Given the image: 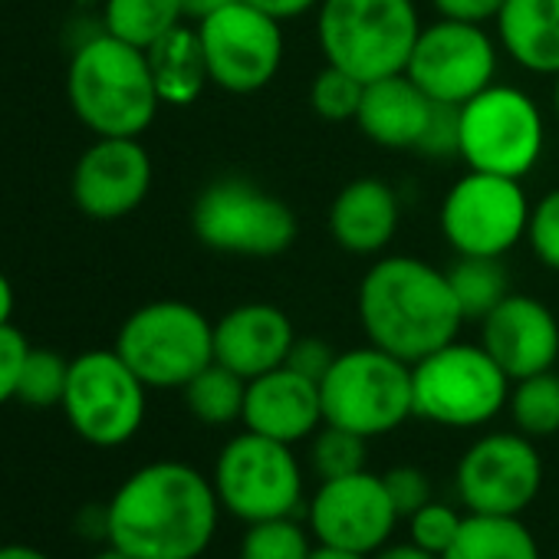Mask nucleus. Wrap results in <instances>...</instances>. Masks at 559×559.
Masks as SVG:
<instances>
[{"label":"nucleus","mask_w":559,"mask_h":559,"mask_svg":"<svg viewBox=\"0 0 559 559\" xmlns=\"http://www.w3.org/2000/svg\"><path fill=\"white\" fill-rule=\"evenodd\" d=\"M14 310H17V294H14V284L8 280V273L0 270V326H11V320H14Z\"/></svg>","instance_id":"44"},{"label":"nucleus","mask_w":559,"mask_h":559,"mask_svg":"<svg viewBox=\"0 0 559 559\" xmlns=\"http://www.w3.org/2000/svg\"><path fill=\"white\" fill-rule=\"evenodd\" d=\"M67 379H70V362L60 353L31 346L17 382V402L31 408H57L63 405Z\"/></svg>","instance_id":"32"},{"label":"nucleus","mask_w":559,"mask_h":559,"mask_svg":"<svg viewBox=\"0 0 559 559\" xmlns=\"http://www.w3.org/2000/svg\"><path fill=\"white\" fill-rule=\"evenodd\" d=\"M243 428L273 441L297 444L317 435L323 425L320 385L304 379L300 372L280 366L247 382L243 399Z\"/></svg>","instance_id":"19"},{"label":"nucleus","mask_w":559,"mask_h":559,"mask_svg":"<svg viewBox=\"0 0 559 559\" xmlns=\"http://www.w3.org/2000/svg\"><path fill=\"white\" fill-rule=\"evenodd\" d=\"M323 421L362 438H382L415 415L412 366L379 346L340 353L320 382Z\"/></svg>","instance_id":"6"},{"label":"nucleus","mask_w":559,"mask_h":559,"mask_svg":"<svg viewBox=\"0 0 559 559\" xmlns=\"http://www.w3.org/2000/svg\"><path fill=\"white\" fill-rule=\"evenodd\" d=\"M93 559H135V556H129V552H122V549H116V546H106V549L96 552Z\"/></svg>","instance_id":"47"},{"label":"nucleus","mask_w":559,"mask_h":559,"mask_svg":"<svg viewBox=\"0 0 559 559\" xmlns=\"http://www.w3.org/2000/svg\"><path fill=\"white\" fill-rule=\"evenodd\" d=\"M310 559H369V556H362V552H349V549H336V546H317L313 552H310Z\"/></svg>","instance_id":"46"},{"label":"nucleus","mask_w":559,"mask_h":559,"mask_svg":"<svg viewBox=\"0 0 559 559\" xmlns=\"http://www.w3.org/2000/svg\"><path fill=\"white\" fill-rule=\"evenodd\" d=\"M435 116V103L408 80V73L382 76L366 83L356 126L362 135L382 148H415L421 145Z\"/></svg>","instance_id":"22"},{"label":"nucleus","mask_w":559,"mask_h":559,"mask_svg":"<svg viewBox=\"0 0 559 559\" xmlns=\"http://www.w3.org/2000/svg\"><path fill=\"white\" fill-rule=\"evenodd\" d=\"M310 536L294 516L247 523L240 543V559H310Z\"/></svg>","instance_id":"31"},{"label":"nucleus","mask_w":559,"mask_h":559,"mask_svg":"<svg viewBox=\"0 0 559 559\" xmlns=\"http://www.w3.org/2000/svg\"><path fill=\"white\" fill-rule=\"evenodd\" d=\"M67 96L76 119L106 139H139L162 109L148 53L106 31L73 50Z\"/></svg>","instance_id":"3"},{"label":"nucleus","mask_w":559,"mask_h":559,"mask_svg":"<svg viewBox=\"0 0 559 559\" xmlns=\"http://www.w3.org/2000/svg\"><path fill=\"white\" fill-rule=\"evenodd\" d=\"M507 372L484 346L448 343L412 366L415 415L441 428H477L493 421L510 399Z\"/></svg>","instance_id":"5"},{"label":"nucleus","mask_w":559,"mask_h":559,"mask_svg":"<svg viewBox=\"0 0 559 559\" xmlns=\"http://www.w3.org/2000/svg\"><path fill=\"white\" fill-rule=\"evenodd\" d=\"M221 510L243 523L294 516L304 500V471L294 448L253 431L230 438L214 461Z\"/></svg>","instance_id":"11"},{"label":"nucleus","mask_w":559,"mask_h":559,"mask_svg":"<svg viewBox=\"0 0 559 559\" xmlns=\"http://www.w3.org/2000/svg\"><path fill=\"white\" fill-rule=\"evenodd\" d=\"M366 83L326 63L310 83V109L326 122H356Z\"/></svg>","instance_id":"33"},{"label":"nucleus","mask_w":559,"mask_h":559,"mask_svg":"<svg viewBox=\"0 0 559 559\" xmlns=\"http://www.w3.org/2000/svg\"><path fill=\"white\" fill-rule=\"evenodd\" d=\"M27 353H31V343L14 323L0 326V405L17 399V382H21Z\"/></svg>","instance_id":"37"},{"label":"nucleus","mask_w":559,"mask_h":559,"mask_svg":"<svg viewBox=\"0 0 559 559\" xmlns=\"http://www.w3.org/2000/svg\"><path fill=\"white\" fill-rule=\"evenodd\" d=\"M181 24V0H106L103 8V31L139 50H152Z\"/></svg>","instance_id":"27"},{"label":"nucleus","mask_w":559,"mask_h":559,"mask_svg":"<svg viewBox=\"0 0 559 559\" xmlns=\"http://www.w3.org/2000/svg\"><path fill=\"white\" fill-rule=\"evenodd\" d=\"M294 340L297 330L280 307L240 304L214 323V362L250 382L284 366Z\"/></svg>","instance_id":"20"},{"label":"nucleus","mask_w":559,"mask_h":559,"mask_svg":"<svg viewBox=\"0 0 559 559\" xmlns=\"http://www.w3.org/2000/svg\"><path fill=\"white\" fill-rule=\"evenodd\" d=\"M194 237L217 253L276 257L297 240L294 207L247 178L211 181L191 207Z\"/></svg>","instance_id":"8"},{"label":"nucleus","mask_w":559,"mask_h":559,"mask_svg":"<svg viewBox=\"0 0 559 559\" xmlns=\"http://www.w3.org/2000/svg\"><path fill=\"white\" fill-rule=\"evenodd\" d=\"M372 559H441V556H435V552H428V549H421L418 543H395V546H382L379 552H372Z\"/></svg>","instance_id":"42"},{"label":"nucleus","mask_w":559,"mask_h":559,"mask_svg":"<svg viewBox=\"0 0 559 559\" xmlns=\"http://www.w3.org/2000/svg\"><path fill=\"white\" fill-rule=\"evenodd\" d=\"M234 4V0H181V11H185V21H194L201 24L204 17L217 14L221 8Z\"/></svg>","instance_id":"43"},{"label":"nucleus","mask_w":559,"mask_h":559,"mask_svg":"<svg viewBox=\"0 0 559 559\" xmlns=\"http://www.w3.org/2000/svg\"><path fill=\"white\" fill-rule=\"evenodd\" d=\"M247 4H253L257 11H263V14H270L284 24V21H297L310 11H320L323 0H247Z\"/></svg>","instance_id":"41"},{"label":"nucleus","mask_w":559,"mask_h":559,"mask_svg":"<svg viewBox=\"0 0 559 559\" xmlns=\"http://www.w3.org/2000/svg\"><path fill=\"white\" fill-rule=\"evenodd\" d=\"M441 559H539V546L520 516L467 513Z\"/></svg>","instance_id":"25"},{"label":"nucleus","mask_w":559,"mask_h":559,"mask_svg":"<svg viewBox=\"0 0 559 559\" xmlns=\"http://www.w3.org/2000/svg\"><path fill=\"white\" fill-rule=\"evenodd\" d=\"M402 224V201L395 188L382 178H356L349 181L330 207V234L333 240L356 253L376 257L382 253Z\"/></svg>","instance_id":"21"},{"label":"nucleus","mask_w":559,"mask_h":559,"mask_svg":"<svg viewBox=\"0 0 559 559\" xmlns=\"http://www.w3.org/2000/svg\"><path fill=\"white\" fill-rule=\"evenodd\" d=\"M214 484L185 461H152L106 503V543L135 559H198L217 533Z\"/></svg>","instance_id":"1"},{"label":"nucleus","mask_w":559,"mask_h":559,"mask_svg":"<svg viewBox=\"0 0 559 559\" xmlns=\"http://www.w3.org/2000/svg\"><path fill=\"white\" fill-rule=\"evenodd\" d=\"M112 349L148 389H185L214 362V323L191 304L155 300L129 313Z\"/></svg>","instance_id":"7"},{"label":"nucleus","mask_w":559,"mask_h":559,"mask_svg":"<svg viewBox=\"0 0 559 559\" xmlns=\"http://www.w3.org/2000/svg\"><path fill=\"white\" fill-rule=\"evenodd\" d=\"M181 395L191 418H198L207 428H224L243 418L247 379H240L221 362H211L181 389Z\"/></svg>","instance_id":"28"},{"label":"nucleus","mask_w":559,"mask_h":559,"mask_svg":"<svg viewBox=\"0 0 559 559\" xmlns=\"http://www.w3.org/2000/svg\"><path fill=\"white\" fill-rule=\"evenodd\" d=\"M451 294L467 320H484L497 304L507 300L510 290V273L503 266V257H471V253H457V260L444 270Z\"/></svg>","instance_id":"26"},{"label":"nucleus","mask_w":559,"mask_h":559,"mask_svg":"<svg viewBox=\"0 0 559 559\" xmlns=\"http://www.w3.org/2000/svg\"><path fill=\"white\" fill-rule=\"evenodd\" d=\"M408 80L441 106H464L497 80V44L484 24L435 21L421 27L405 67Z\"/></svg>","instance_id":"14"},{"label":"nucleus","mask_w":559,"mask_h":559,"mask_svg":"<svg viewBox=\"0 0 559 559\" xmlns=\"http://www.w3.org/2000/svg\"><path fill=\"white\" fill-rule=\"evenodd\" d=\"M366 441L369 438H362L349 428L323 421L317 428V435L310 438V464H313L317 477L336 480V477H349V474L366 471V457H369Z\"/></svg>","instance_id":"30"},{"label":"nucleus","mask_w":559,"mask_h":559,"mask_svg":"<svg viewBox=\"0 0 559 559\" xmlns=\"http://www.w3.org/2000/svg\"><path fill=\"white\" fill-rule=\"evenodd\" d=\"M0 559H53V556H47L44 549L27 546V543H4L0 546Z\"/></svg>","instance_id":"45"},{"label":"nucleus","mask_w":559,"mask_h":559,"mask_svg":"<svg viewBox=\"0 0 559 559\" xmlns=\"http://www.w3.org/2000/svg\"><path fill=\"white\" fill-rule=\"evenodd\" d=\"M336 356L340 353H333V346L326 343V340H317V336H297L294 340V346H290V353H287V369H294V372H300L304 379H310V382H323L326 379V372L333 369V362H336Z\"/></svg>","instance_id":"38"},{"label":"nucleus","mask_w":559,"mask_h":559,"mask_svg":"<svg viewBox=\"0 0 559 559\" xmlns=\"http://www.w3.org/2000/svg\"><path fill=\"white\" fill-rule=\"evenodd\" d=\"M395 523L399 513L382 474L359 471L349 477L323 480L310 500V530L323 546L372 556L389 543Z\"/></svg>","instance_id":"16"},{"label":"nucleus","mask_w":559,"mask_h":559,"mask_svg":"<svg viewBox=\"0 0 559 559\" xmlns=\"http://www.w3.org/2000/svg\"><path fill=\"white\" fill-rule=\"evenodd\" d=\"M145 53H148V67H152V80H155L162 106H191L211 83L198 31L185 24L175 27Z\"/></svg>","instance_id":"24"},{"label":"nucleus","mask_w":559,"mask_h":559,"mask_svg":"<svg viewBox=\"0 0 559 559\" xmlns=\"http://www.w3.org/2000/svg\"><path fill=\"white\" fill-rule=\"evenodd\" d=\"M454 484L467 513L520 516L543 487V461L533 438L520 431H493L464 451Z\"/></svg>","instance_id":"15"},{"label":"nucleus","mask_w":559,"mask_h":559,"mask_svg":"<svg viewBox=\"0 0 559 559\" xmlns=\"http://www.w3.org/2000/svg\"><path fill=\"white\" fill-rule=\"evenodd\" d=\"M435 11L448 21H464V24H487L497 21L503 0H431Z\"/></svg>","instance_id":"40"},{"label":"nucleus","mask_w":559,"mask_h":559,"mask_svg":"<svg viewBox=\"0 0 559 559\" xmlns=\"http://www.w3.org/2000/svg\"><path fill=\"white\" fill-rule=\"evenodd\" d=\"M152 191V155L139 139H106L80 155L70 178L73 204L90 221H122L142 207Z\"/></svg>","instance_id":"17"},{"label":"nucleus","mask_w":559,"mask_h":559,"mask_svg":"<svg viewBox=\"0 0 559 559\" xmlns=\"http://www.w3.org/2000/svg\"><path fill=\"white\" fill-rule=\"evenodd\" d=\"M359 323L372 346L415 366L457 340L464 313L448 273L421 257H382L359 284Z\"/></svg>","instance_id":"2"},{"label":"nucleus","mask_w":559,"mask_h":559,"mask_svg":"<svg viewBox=\"0 0 559 559\" xmlns=\"http://www.w3.org/2000/svg\"><path fill=\"white\" fill-rule=\"evenodd\" d=\"M510 418L526 438H549L559 431V372L516 379L507 399Z\"/></svg>","instance_id":"29"},{"label":"nucleus","mask_w":559,"mask_h":559,"mask_svg":"<svg viewBox=\"0 0 559 559\" xmlns=\"http://www.w3.org/2000/svg\"><path fill=\"white\" fill-rule=\"evenodd\" d=\"M526 240L536 260L559 273V188H552L530 207Z\"/></svg>","instance_id":"35"},{"label":"nucleus","mask_w":559,"mask_h":559,"mask_svg":"<svg viewBox=\"0 0 559 559\" xmlns=\"http://www.w3.org/2000/svg\"><path fill=\"white\" fill-rule=\"evenodd\" d=\"M552 80H556V86H552V106H556V116H559V73Z\"/></svg>","instance_id":"48"},{"label":"nucleus","mask_w":559,"mask_h":559,"mask_svg":"<svg viewBox=\"0 0 559 559\" xmlns=\"http://www.w3.org/2000/svg\"><path fill=\"white\" fill-rule=\"evenodd\" d=\"M556 372H559V369H556Z\"/></svg>","instance_id":"49"},{"label":"nucleus","mask_w":559,"mask_h":559,"mask_svg":"<svg viewBox=\"0 0 559 559\" xmlns=\"http://www.w3.org/2000/svg\"><path fill=\"white\" fill-rule=\"evenodd\" d=\"M421 17L415 0H323L317 40L326 63L362 83L405 73Z\"/></svg>","instance_id":"4"},{"label":"nucleus","mask_w":559,"mask_h":559,"mask_svg":"<svg viewBox=\"0 0 559 559\" xmlns=\"http://www.w3.org/2000/svg\"><path fill=\"white\" fill-rule=\"evenodd\" d=\"M60 408L86 444L122 448L145 425L148 385L116 349H90L70 359V379Z\"/></svg>","instance_id":"10"},{"label":"nucleus","mask_w":559,"mask_h":559,"mask_svg":"<svg viewBox=\"0 0 559 559\" xmlns=\"http://www.w3.org/2000/svg\"><path fill=\"white\" fill-rule=\"evenodd\" d=\"M480 346L510 382L559 366V323L552 310L526 294H507L480 320Z\"/></svg>","instance_id":"18"},{"label":"nucleus","mask_w":559,"mask_h":559,"mask_svg":"<svg viewBox=\"0 0 559 559\" xmlns=\"http://www.w3.org/2000/svg\"><path fill=\"white\" fill-rule=\"evenodd\" d=\"M438 221L454 253L507 257L526 237L530 201L520 178L467 168L444 194Z\"/></svg>","instance_id":"12"},{"label":"nucleus","mask_w":559,"mask_h":559,"mask_svg":"<svg viewBox=\"0 0 559 559\" xmlns=\"http://www.w3.org/2000/svg\"><path fill=\"white\" fill-rule=\"evenodd\" d=\"M198 40L207 60L211 83L234 96L260 93L273 83L284 63V31L280 21L257 11L247 0L221 8L204 17L198 27Z\"/></svg>","instance_id":"13"},{"label":"nucleus","mask_w":559,"mask_h":559,"mask_svg":"<svg viewBox=\"0 0 559 559\" xmlns=\"http://www.w3.org/2000/svg\"><path fill=\"white\" fill-rule=\"evenodd\" d=\"M385 480V490L392 497V507L399 516H412L415 510H421L425 503H431V480L425 471L412 467V464H402V467H392L382 474Z\"/></svg>","instance_id":"36"},{"label":"nucleus","mask_w":559,"mask_h":559,"mask_svg":"<svg viewBox=\"0 0 559 559\" xmlns=\"http://www.w3.org/2000/svg\"><path fill=\"white\" fill-rule=\"evenodd\" d=\"M546 142L539 106L516 86H487L457 109V158L471 171L526 178Z\"/></svg>","instance_id":"9"},{"label":"nucleus","mask_w":559,"mask_h":559,"mask_svg":"<svg viewBox=\"0 0 559 559\" xmlns=\"http://www.w3.org/2000/svg\"><path fill=\"white\" fill-rule=\"evenodd\" d=\"M503 53L526 73H559V0H503L497 14Z\"/></svg>","instance_id":"23"},{"label":"nucleus","mask_w":559,"mask_h":559,"mask_svg":"<svg viewBox=\"0 0 559 559\" xmlns=\"http://www.w3.org/2000/svg\"><path fill=\"white\" fill-rule=\"evenodd\" d=\"M461 523H464V516L454 507L431 500V503H425L421 510H415L408 516V536L421 549H428L435 556H444L448 546L454 543V536L461 533Z\"/></svg>","instance_id":"34"},{"label":"nucleus","mask_w":559,"mask_h":559,"mask_svg":"<svg viewBox=\"0 0 559 559\" xmlns=\"http://www.w3.org/2000/svg\"><path fill=\"white\" fill-rule=\"evenodd\" d=\"M457 109L461 106H441L435 103V116H431V126L418 145L421 155L428 158H448V155H457Z\"/></svg>","instance_id":"39"}]
</instances>
